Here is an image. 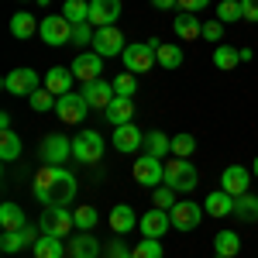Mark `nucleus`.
<instances>
[{"instance_id":"obj_1","label":"nucleus","mask_w":258,"mask_h":258,"mask_svg":"<svg viewBox=\"0 0 258 258\" xmlns=\"http://www.w3.org/2000/svg\"><path fill=\"white\" fill-rule=\"evenodd\" d=\"M76 176L66 172L62 165H45L35 176V200L41 207H69L76 200Z\"/></svg>"},{"instance_id":"obj_2","label":"nucleus","mask_w":258,"mask_h":258,"mask_svg":"<svg viewBox=\"0 0 258 258\" xmlns=\"http://www.w3.org/2000/svg\"><path fill=\"white\" fill-rule=\"evenodd\" d=\"M197 182H200V172L189 159H169L165 162V186H172L176 193L197 189Z\"/></svg>"},{"instance_id":"obj_3","label":"nucleus","mask_w":258,"mask_h":258,"mask_svg":"<svg viewBox=\"0 0 258 258\" xmlns=\"http://www.w3.org/2000/svg\"><path fill=\"white\" fill-rule=\"evenodd\" d=\"M38 227H41V234L69 238V234H73V227H76V217H73V210H66V207H45Z\"/></svg>"},{"instance_id":"obj_4","label":"nucleus","mask_w":258,"mask_h":258,"mask_svg":"<svg viewBox=\"0 0 258 258\" xmlns=\"http://www.w3.org/2000/svg\"><path fill=\"white\" fill-rule=\"evenodd\" d=\"M73 159L86 162V165L100 162L103 159V135H100V131H80V135L73 138Z\"/></svg>"},{"instance_id":"obj_5","label":"nucleus","mask_w":258,"mask_h":258,"mask_svg":"<svg viewBox=\"0 0 258 258\" xmlns=\"http://www.w3.org/2000/svg\"><path fill=\"white\" fill-rule=\"evenodd\" d=\"M38 35H41V41L52 45V48L69 45V41H73V21H66L62 14H48V18H41Z\"/></svg>"},{"instance_id":"obj_6","label":"nucleus","mask_w":258,"mask_h":258,"mask_svg":"<svg viewBox=\"0 0 258 258\" xmlns=\"http://www.w3.org/2000/svg\"><path fill=\"white\" fill-rule=\"evenodd\" d=\"M120 59H124V69H127V73H148V69L155 66V48H152L148 41H131Z\"/></svg>"},{"instance_id":"obj_7","label":"nucleus","mask_w":258,"mask_h":258,"mask_svg":"<svg viewBox=\"0 0 258 258\" xmlns=\"http://www.w3.org/2000/svg\"><path fill=\"white\" fill-rule=\"evenodd\" d=\"M131 176H135L138 186H159V182H165V165L155 155H141L131 165Z\"/></svg>"},{"instance_id":"obj_8","label":"nucleus","mask_w":258,"mask_h":258,"mask_svg":"<svg viewBox=\"0 0 258 258\" xmlns=\"http://www.w3.org/2000/svg\"><path fill=\"white\" fill-rule=\"evenodd\" d=\"M124 48H127V41H124V35H120L114 24L110 28H97V35H93V52L97 55L114 59V55H124Z\"/></svg>"},{"instance_id":"obj_9","label":"nucleus","mask_w":258,"mask_h":258,"mask_svg":"<svg viewBox=\"0 0 258 258\" xmlns=\"http://www.w3.org/2000/svg\"><path fill=\"white\" fill-rule=\"evenodd\" d=\"M203 214H207V210H203L200 203H193V200H179L176 207L169 210V220H172L176 231H193V227H200Z\"/></svg>"},{"instance_id":"obj_10","label":"nucleus","mask_w":258,"mask_h":258,"mask_svg":"<svg viewBox=\"0 0 258 258\" xmlns=\"http://www.w3.org/2000/svg\"><path fill=\"white\" fill-rule=\"evenodd\" d=\"M38 73L35 69H11L7 76H4V90L11 93V97H31L35 90H38Z\"/></svg>"},{"instance_id":"obj_11","label":"nucleus","mask_w":258,"mask_h":258,"mask_svg":"<svg viewBox=\"0 0 258 258\" xmlns=\"http://www.w3.org/2000/svg\"><path fill=\"white\" fill-rule=\"evenodd\" d=\"M69 69H73V76L80 83H93V80H100V73H103V55H97V52H80Z\"/></svg>"},{"instance_id":"obj_12","label":"nucleus","mask_w":258,"mask_h":258,"mask_svg":"<svg viewBox=\"0 0 258 258\" xmlns=\"http://www.w3.org/2000/svg\"><path fill=\"white\" fill-rule=\"evenodd\" d=\"M41 159L45 165H62L66 159H73V141L66 135H48L41 141Z\"/></svg>"},{"instance_id":"obj_13","label":"nucleus","mask_w":258,"mask_h":258,"mask_svg":"<svg viewBox=\"0 0 258 258\" xmlns=\"http://www.w3.org/2000/svg\"><path fill=\"white\" fill-rule=\"evenodd\" d=\"M248 186H251V169H244V165H227V169H224V176H220V189H224V193L244 197Z\"/></svg>"},{"instance_id":"obj_14","label":"nucleus","mask_w":258,"mask_h":258,"mask_svg":"<svg viewBox=\"0 0 258 258\" xmlns=\"http://www.w3.org/2000/svg\"><path fill=\"white\" fill-rule=\"evenodd\" d=\"M86 110H90V103L83 100V93H66V97H59V103H55V114H59V120H66V124H80V120L86 117Z\"/></svg>"},{"instance_id":"obj_15","label":"nucleus","mask_w":258,"mask_h":258,"mask_svg":"<svg viewBox=\"0 0 258 258\" xmlns=\"http://www.w3.org/2000/svg\"><path fill=\"white\" fill-rule=\"evenodd\" d=\"M114 83L107 80H93V83H83V100L90 103V107H100V110H107L110 103H114Z\"/></svg>"},{"instance_id":"obj_16","label":"nucleus","mask_w":258,"mask_h":258,"mask_svg":"<svg viewBox=\"0 0 258 258\" xmlns=\"http://www.w3.org/2000/svg\"><path fill=\"white\" fill-rule=\"evenodd\" d=\"M138 227H141V234H145V238L162 241V234L172 227V220H169V210H159V207H152L148 214H141Z\"/></svg>"},{"instance_id":"obj_17","label":"nucleus","mask_w":258,"mask_h":258,"mask_svg":"<svg viewBox=\"0 0 258 258\" xmlns=\"http://www.w3.org/2000/svg\"><path fill=\"white\" fill-rule=\"evenodd\" d=\"M120 18V0H90V24L93 28H110Z\"/></svg>"},{"instance_id":"obj_18","label":"nucleus","mask_w":258,"mask_h":258,"mask_svg":"<svg viewBox=\"0 0 258 258\" xmlns=\"http://www.w3.org/2000/svg\"><path fill=\"white\" fill-rule=\"evenodd\" d=\"M73 83H76L73 69H66V66H52L48 76L41 80V86H45L48 93H55V97H66V93H73Z\"/></svg>"},{"instance_id":"obj_19","label":"nucleus","mask_w":258,"mask_h":258,"mask_svg":"<svg viewBox=\"0 0 258 258\" xmlns=\"http://www.w3.org/2000/svg\"><path fill=\"white\" fill-rule=\"evenodd\" d=\"M114 148L124 155H135L138 148H145V135L135 124H120V127H114Z\"/></svg>"},{"instance_id":"obj_20","label":"nucleus","mask_w":258,"mask_h":258,"mask_svg":"<svg viewBox=\"0 0 258 258\" xmlns=\"http://www.w3.org/2000/svg\"><path fill=\"white\" fill-rule=\"evenodd\" d=\"M172 31L182 41H197V38H203V21L197 14H189V11H179L176 21H172Z\"/></svg>"},{"instance_id":"obj_21","label":"nucleus","mask_w":258,"mask_h":258,"mask_svg":"<svg viewBox=\"0 0 258 258\" xmlns=\"http://www.w3.org/2000/svg\"><path fill=\"white\" fill-rule=\"evenodd\" d=\"M234 200L231 193H224V189H214L210 197L203 200V210L210 214V217H234Z\"/></svg>"},{"instance_id":"obj_22","label":"nucleus","mask_w":258,"mask_h":258,"mask_svg":"<svg viewBox=\"0 0 258 258\" xmlns=\"http://www.w3.org/2000/svg\"><path fill=\"white\" fill-rule=\"evenodd\" d=\"M66 251H69V258H100V241L90 231H83L66 244Z\"/></svg>"},{"instance_id":"obj_23","label":"nucleus","mask_w":258,"mask_h":258,"mask_svg":"<svg viewBox=\"0 0 258 258\" xmlns=\"http://www.w3.org/2000/svg\"><path fill=\"white\" fill-rule=\"evenodd\" d=\"M107 220H110V231H114V234H131V227H138L141 217H135V210H131L127 203H117Z\"/></svg>"},{"instance_id":"obj_24","label":"nucleus","mask_w":258,"mask_h":258,"mask_svg":"<svg viewBox=\"0 0 258 258\" xmlns=\"http://www.w3.org/2000/svg\"><path fill=\"white\" fill-rule=\"evenodd\" d=\"M103 117H107V124H114V127L131 124V117H135V103H131V97H114V103L103 110Z\"/></svg>"},{"instance_id":"obj_25","label":"nucleus","mask_w":258,"mask_h":258,"mask_svg":"<svg viewBox=\"0 0 258 258\" xmlns=\"http://www.w3.org/2000/svg\"><path fill=\"white\" fill-rule=\"evenodd\" d=\"M148 45L155 48V62H159L162 69H179V66H182V48H179V45H165V41H159V38H152Z\"/></svg>"},{"instance_id":"obj_26","label":"nucleus","mask_w":258,"mask_h":258,"mask_svg":"<svg viewBox=\"0 0 258 258\" xmlns=\"http://www.w3.org/2000/svg\"><path fill=\"white\" fill-rule=\"evenodd\" d=\"M35 258H69V251H66V238L41 234V238L35 241Z\"/></svg>"},{"instance_id":"obj_27","label":"nucleus","mask_w":258,"mask_h":258,"mask_svg":"<svg viewBox=\"0 0 258 258\" xmlns=\"http://www.w3.org/2000/svg\"><path fill=\"white\" fill-rule=\"evenodd\" d=\"M0 227H4V231H21V227H28V217H24V210H21L18 203H0Z\"/></svg>"},{"instance_id":"obj_28","label":"nucleus","mask_w":258,"mask_h":258,"mask_svg":"<svg viewBox=\"0 0 258 258\" xmlns=\"http://www.w3.org/2000/svg\"><path fill=\"white\" fill-rule=\"evenodd\" d=\"M172 152V138L165 131H148L145 135V155H155V159H165Z\"/></svg>"},{"instance_id":"obj_29","label":"nucleus","mask_w":258,"mask_h":258,"mask_svg":"<svg viewBox=\"0 0 258 258\" xmlns=\"http://www.w3.org/2000/svg\"><path fill=\"white\" fill-rule=\"evenodd\" d=\"M38 28H41V21H35V18H31V14H24V11H18V14L11 18V35H14V38H18V41L31 38V35H35Z\"/></svg>"},{"instance_id":"obj_30","label":"nucleus","mask_w":258,"mask_h":258,"mask_svg":"<svg viewBox=\"0 0 258 258\" xmlns=\"http://www.w3.org/2000/svg\"><path fill=\"white\" fill-rule=\"evenodd\" d=\"M234 217H241L244 224H258V197L255 193H244L234 200Z\"/></svg>"},{"instance_id":"obj_31","label":"nucleus","mask_w":258,"mask_h":258,"mask_svg":"<svg viewBox=\"0 0 258 258\" xmlns=\"http://www.w3.org/2000/svg\"><path fill=\"white\" fill-rule=\"evenodd\" d=\"M241 251V238L234 231H220L214 238V255H224V258H234Z\"/></svg>"},{"instance_id":"obj_32","label":"nucleus","mask_w":258,"mask_h":258,"mask_svg":"<svg viewBox=\"0 0 258 258\" xmlns=\"http://www.w3.org/2000/svg\"><path fill=\"white\" fill-rule=\"evenodd\" d=\"M62 18L73 24H86L90 21V0H66L62 4Z\"/></svg>"},{"instance_id":"obj_33","label":"nucleus","mask_w":258,"mask_h":258,"mask_svg":"<svg viewBox=\"0 0 258 258\" xmlns=\"http://www.w3.org/2000/svg\"><path fill=\"white\" fill-rule=\"evenodd\" d=\"M0 159L4 162H18L21 159V138L14 131H0Z\"/></svg>"},{"instance_id":"obj_34","label":"nucleus","mask_w":258,"mask_h":258,"mask_svg":"<svg viewBox=\"0 0 258 258\" xmlns=\"http://www.w3.org/2000/svg\"><path fill=\"white\" fill-rule=\"evenodd\" d=\"M31 110H38V114H48V110H55V103H59V97L55 93H48L45 86H38L35 93H31Z\"/></svg>"},{"instance_id":"obj_35","label":"nucleus","mask_w":258,"mask_h":258,"mask_svg":"<svg viewBox=\"0 0 258 258\" xmlns=\"http://www.w3.org/2000/svg\"><path fill=\"white\" fill-rule=\"evenodd\" d=\"M238 62H241V52H238V48H224V45H217V48H214V66H217V69L231 73Z\"/></svg>"},{"instance_id":"obj_36","label":"nucleus","mask_w":258,"mask_h":258,"mask_svg":"<svg viewBox=\"0 0 258 258\" xmlns=\"http://www.w3.org/2000/svg\"><path fill=\"white\" fill-rule=\"evenodd\" d=\"M193 152H197V138H193V135L182 131V135L172 138V155H176V159H189Z\"/></svg>"},{"instance_id":"obj_37","label":"nucleus","mask_w":258,"mask_h":258,"mask_svg":"<svg viewBox=\"0 0 258 258\" xmlns=\"http://www.w3.org/2000/svg\"><path fill=\"white\" fill-rule=\"evenodd\" d=\"M152 203H155L159 210H172V207L179 203V200H176V189H172V186H165V182H162V186H155V193H152Z\"/></svg>"},{"instance_id":"obj_38","label":"nucleus","mask_w":258,"mask_h":258,"mask_svg":"<svg viewBox=\"0 0 258 258\" xmlns=\"http://www.w3.org/2000/svg\"><path fill=\"white\" fill-rule=\"evenodd\" d=\"M21 248H28V241H24L21 231H4V234H0V251L14 255V251H21Z\"/></svg>"},{"instance_id":"obj_39","label":"nucleus","mask_w":258,"mask_h":258,"mask_svg":"<svg viewBox=\"0 0 258 258\" xmlns=\"http://www.w3.org/2000/svg\"><path fill=\"white\" fill-rule=\"evenodd\" d=\"M131 258H162V244L155 238H145L131 248Z\"/></svg>"},{"instance_id":"obj_40","label":"nucleus","mask_w":258,"mask_h":258,"mask_svg":"<svg viewBox=\"0 0 258 258\" xmlns=\"http://www.w3.org/2000/svg\"><path fill=\"white\" fill-rule=\"evenodd\" d=\"M241 0H220L217 4V21H241Z\"/></svg>"},{"instance_id":"obj_41","label":"nucleus","mask_w":258,"mask_h":258,"mask_svg":"<svg viewBox=\"0 0 258 258\" xmlns=\"http://www.w3.org/2000/svg\"><path fill=\"white\" fill-rule=\"evenodd\" d=\"M135 90H138V80H135L131 73L114 76V93H117V97H135Z\"/></svg>"},{"instance_id":"obj_42","label":"nucleus","mask_w":258,"mask_h":258,"mask_svg":"<svg viewBox=\"0 0 258 258\" xmlns=\"http://www.w3.org/2000/svg\"><path fill=\"white\" fill-rule=\"evenodd\" d=\"M93 35L97 28L86 21V24H73V45H93Z\"/></svg>"},{"instance_id":"obj_43","label":"nucleus","mask_w":258,"mask_h":258,"mask_svg":"<svg viewBox=\"0 0 258 258\" xmlns=\"http://www.w3.org/2000/svg\"><path fill=\"white\" fill-rule=\"evenodd\" d=\"M73 217H76V227H80V231H90V227L97 224V210H93V207H76Z\"/></svg>"},{"instance_id":"obj_44","label":"nucleus","mask_w":258,"mask_h":258,"mask_svg":"<svg viewBox=\"0 0 258 258\" xmlns=\"http://www.w3.org/2000/svg\"><path fill=\"white\" fill-rule=\"evenodd\" d=\"M203 38L210 41V45H217L224 38V24L220 21H203Z\"/></svg>"},{"instance_id":"obj_45","label":"nucleus","mask_w":258,"mask_h":258,"mask_svg":"<svg viewBox=\"0 0 258 258\" xmlns=\"http://www.w3.org/2000/svg\"><path fill=\"white\" fill-rule=\"evenodd\" d=\"M241 14L244 21H258V0H241Z\"/></svg>"},{"instance_id":"obj_46","label":"nucleus","mask_w":258,"mask_h":258,"mask_svg":"<svg viewBox=\"0 0 258 258\" xmlns=\"http://www.w3.org/2000/svg\"><path fill=\"white\" fill-rule=\"evenodd\" d=\"M107 258H131V251H127L120 241H110V244H107Z\"/></svg>"},{"instance_id":"obj_47","label":"nucleus","mask_w":258,"mask_h":258,"mask_svg":"<svg viewBox=\"0 0 258 258\" xmlns=\"http://www.w3.org/2000/svg\"><path fill=\"white\" fill-rule=\"evenodd\" d=\"M207 4H210V0H179V7H182V11H189V14H197V11H203Z\"/></svg>"},{"instance_id":"obj_48","label":"nucleus","mask_w":258,"mask_h":258,"mask_svg":"<svg viewBox=\"0 0 258 258\" xmlns=\"http://www.w3.org/2000/svg\"><path fill=\"white\" fill-rule=\"evenodd\" d=\"M179 0H152V7H155V11H169V7H176Z\"/></svg>"},{"instance_id":"obj_49","label":"nucleus","mask_w":258,"mask_h":258,"mask_svg":"<svg viewBox=\"0 0 258 258\" xmlns=\"http://www.w3.org/2000/svg\"><path fill=\"white\" fill-rule=\"evenodd\" d=\"M251 176L258 179V155H255V162H251Z\"/></svg>"},{"instance_id":"obj_50","label":"nucleus","mask_w":258,"mask_h":258,"mask_svg":"<svg viewBox=\"0 0 258 258\" xmlns=\"http://www.w3.org/2000/svg\"><path fill=\"white\" fill-rule=\"evenodd\" d=\"M38 4H45V7H48V0H38Z\"/></svg>"},{"instance_id":"obj_51","label":"nucleus","mask_w":258,"mask_h":258,"mask_svg":"<svg viewBox=\"0 0 258 258\" xmlns=\"http://www.w3.org/2000/svg\"><path fill=\"white\" fill-rule=\"evenodd\" d=\"M214 258H224V255H214Z\"/></svg>"}]
</instances>
